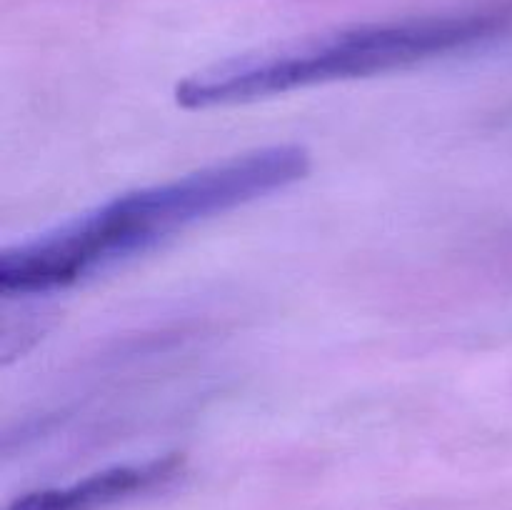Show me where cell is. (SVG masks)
I'll use <instances>...</instances> for the list:
<instances>
[{
	"instance_id": "6da1fadb",
	"label": "cell",
	"mask_w": 512,
	"mask_h": 510,
	"mask_svg": "<svg viewBox=\"0 0 512 510\" xmlns=\"http://www.w3.org/2000/svg\"><path fill=\"white\" fill-rule=\"evenodd\" d=\"M308 173L310 153L303 145H273L123 193L28 243L5 248L0 293L10 298L70 288L200 220L290 188Z\"/></svg>"
},
{
	"instance_id": "7a4b0ae2",
	"label": "cell",
	"mask_w": 512,
	"mask_h": 510,
	"mask_svg": "<svg viewBox=\"0 0 512 510\" xmlns=\"http://www.w3.org/2000/svg\"><path fill=\"white\" fill-rule=\"evenodd\" d=\"M508 28H512V0L455 13L353 25L200 70L178 83L175 100L188 110L253 103L310 85L410 68L488 43Z\"/></svg>"
},
{
	"instance_id": "3957f363",
	"label": "cell",
	"mask_w": 512,
	"mask_h": 510,
	"mask_svg": "<svg viewBox=\"0 0 512 510\" xmlns=\"http://www.w3.org/2000/svg\"><path fill=\"white\" fill-rule=\"evenodd\" d=\"M180 468H183V458L178 455H165V458H153L145 463L113 465L68 488L35 490V493L23 495L8 510H100L168 483L178 475Z\"/></svg>"
}]
</instances>
